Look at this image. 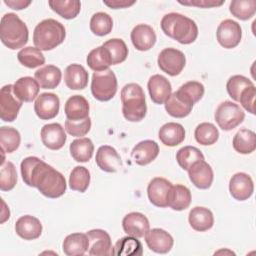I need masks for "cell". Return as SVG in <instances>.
<instances>
[{"label": "cell", "instance_id": "obj_1", "mask_svg": "<svg viewBox=\"0 0 256 256\" xmlns=\"http://www.w3.org/2000/svg\"><path fill=\"white\" fill-rule=\"evenodd\" d=\"M20 170L24 183L37 188L48 198H59L66 191L65 177L38 157L29 156L23 159Z\"/></svg>", "mask_w": 256, "mask_h": 256}, {"label": "cell", "instance_id": "obj_2", "mask_svg": "<svg viewBox=\"0 0 256 256\" xmlns=\"http://www.w3.org/2000/svg\"><path fill=\"white\" fill-rule=\"evenodd\" d=\"M160 25L165 35L180 44H191L197 39L198 27L196 23L180 13L172 12L164 15Z\"/></svg>", "mask_w": 256, "mask_h": 256}, {"label": "cell", "instance_id": "obj_3", "mask_svg": "<svg viewBox=\"0 0 256 256\" xmlns=\"http://www.w3.org/2000/svg\"><path fill=\"white\" fill-rule=\"evenodd\" d=\"M122 113L126 120L139 122L144 119L147 112L145 94L137 83L126 84L121 90Z\"/></svg>", "mask_w": 256, "mask_h": 256}, {"label": "cell", "instance_id": "obj_4", "mask_svg": "<svg viewBox=\"0 0 256 256\" xmlns=\"http://www.w3.org/2000/svg\"><path fill=\"white\" fill-rule=\"evenodd\" d=\"M29 31L26 24L14 13H7L1 18L0 39L11 50L24 47L28 42Z\"/></svg>", "mask_w": 256, "mask_h": 256}, {"label": "cell", "instance_id": "obj_5", "mask_svg": "<svg viewBox=\"0 0 256 256\" xmlns=\"http://www.w3.org/2000/svg\"><path fill=\"white\" fill-rule=\"evenodd\" d=\"M66 30L63 24L55 19H45L38 23L33 32V43L41 51H49L63 43Z\"/></svg>", "mask_w": 256, "mask_h": 256}, {"label": "cell", "instance_id": "obj_6", "mask_svg": "<svg viewBox=\"0 0 256 256\" xmlns=\"http://www.w3.org/2000/svg\"><path fill=\"white\" fill-rule=\"evenodd\" d=\"M117 78L110 69L94 72L91 80V92L99 101L111 100L117 92Z\"/></svg>", "mask_w": 256, "mask_h": 256}, {"label": "cell", "instance_id": "obj_7", "mask_svg": "<svg viewBox=\"0 0 256 256\" xmlns=\"http://www.w3.org/2000/svg\"><path fill=\"white\" fill-rule=\"evenodd\" d=\"M214 118L222 130L230 131L243 122L245 113L238 104L232 101H224L216 108Z\"/></svg>", "mask_w": 256, "mask_h": 256}, {"label": "cell", "instance_id": "obj_8", "mask_svg": "<svg viewBox=\"0 0 256 256\" xmlns=\"http://www.w3.org/2000/svg\"><path fill=\"white\" fill-rule=\"evenodd\" d=\"M158 67L170 76L179 75L185 67L186 57L184 53L175 48L163 49L157 59Z\"/></svg>", "mask_w": 256, "mask_h": 256}, {"label": "cell", "instance_id": "obj_9", "mask_svg": "<svg viewBox=\"0 0 256 256\" xmlns=\"http://www.w3.org/2000/svg\"><path fill=\"white\" fill-rule=\"evenodd\" d=\"M23 102L17 98L13 91V85L8 84L0 91V117L5 122L16 120Z\"/></svg>", "mask_w": 256, "mask_h": 256}, {"label": "cell", "instance_id": "obj_10", "mask_svg": "<svg viewBox=\"0 0 256 256\" xmlns=\"http://www.w3.org/2000/svg\"><path fill=\"white\" fill-rule=\"evenodd\" d=\"M218 43L226 49H232L238 46L242 38V29L238 22L232 19L223 20L216 31Z\"/></svg>", "mask_w": 256, "mask_h": 256}, {"label": "cell", "instance_id": "obj_11", "mask_svg": "<svg viewBox=\"0 0 256 256\" xmlns=\"http://www.w3.org/2000/svg\"><path fill=\"white\" fill-rule=\"evenodd\" d=\"M89 240L88 254L91 256L114 255V247L112 246L110 235L102 229H92L88 231Z\"/></svg>", "mask_w": 256, "mask_h": 256}, {"label": "cell", "instance_id": "obj_12", "mask_svg": "<svg viewBox=\"0 0 256 256\" xmlns=\"http://www.w3.org/2000/svg\"><path fill=\"white\" fill-rule=\"evenodd\" d=\"M172 187L171 182L162 177L153 178L147 187L149 201L160 208L168 207V194Z\"/></svg>", "mask_w": 256, "mask_h": 256}, {"label": "cell", "instance_id": "obj_13", "mask_svg": "<svg viewBox=\"0 0 256 256\" xmlns=\"http://www.w3.org/2000/svg\"><path fill=\"white\" fill-rule=\"evenodd\" d=\"M144 238L148 248L151 251L159 254L168 253L174 244L173 237L167 231L161 228L149 229Z\"/></svg>", "mask_w": 256, "mask_h": 256}, {"label": "cell", "instance_id": "obj_14", "mask_svg": "<svg viewBox=\"0 0 256 256\" xmlns=\"http://www.w3.org/2000/svg\"><path fill=\"white\" fill-rule=\"evenodd\" d=\"M60 100L54 93H42L38 95L34 103V111L41 120H50L57 116Z\"/></svg>", "mask_w": 256, "mask_h": 256}, {"label": "cell", "instance_id": "obj_15", "mask_svg": "<svg viewBox=\"0 0 256 256\" xmlns=\"http://www.w3.org/2000/svg\"><path fill=\"white\" fill-rule=\"evenodd\" d=\"M229 191L231 196L238 201H245L254 192L252 178L243 172L235 173L229 181Z\"/></svg>", "mask_w": 256, "mask_h": 256}, {"label": "cell", "instance_id": "obj_16", "mask_svg": "<svg viewBox=\"0 0 256 256\" xmlns=\"http://www.w3.org/2000/svg\"><path fill=\"white\" fill-rule=\"evenodd\" d=\"M188 176L192 184L199 189L210 188L214 179L213 170L205 160L195 162L188 169Z\"/></svg>", "mask_w": 256, "mask_h": 256}, {"label": "cell", "instance_id": "obj_17", "mask_svg": "<svg viewBox=\"0 0 256 256\" xmlns=\"http://www.w3.org/2000/svg\"><path fill=\"white\" fill-rule=\"evenodd\" d=\"M124 232L136 238H142L150 229L148 218L140 212H131L125 215L122 220Z\"/></svg>", "mask_w": 256, "mask_h": 256}, {"label": "cell", "instance_id": "obj_18", "mask_svg": "<svg viewBox=\"0 0 256 256\" xmlns=\"http://www.w3.org/2000/svg\"><path fill=\"white\" fill-rule=\"evenodd\" d=\"M95 161L102 171L108 173L117 172L122 165L120 155L115 148L109 145H103L98 148Z\"/></svg>", "mask_w": 256, "mask_h": 256}, {"label": "cell", "instance_id": "obj_19", "mask_svg": "<svg viewBox=\"0 0 256 256\" xmlns=\"http://www.w3.org/2000/svg\"><path fill=\"white\" fill-rule=\"evenodd\" d=\"M40 136L44 146L51 150L61 149L67 139L64 128L59 123L44 125L41 129Z\"/></svg>", "mask_w": 256, "mask_h": 256}, {"label": "cell", "instance_id": "obj_20", "mask_svg": "<svg viewBox=\"0 0 256 256\" xmlns=\"http://www.w3.org/2000/svg\"><path fill=\"white\" fill-rule=\"evenodd\" d=\"M151 100L155 104H164L172 93V87L169 80L160 75H152L147 83Z\"/></svg>", "mask_w": 256, "mask_h": 256}, {"label": "cell", "instance_id": "obj_21", "mask_svg": "<svg viewBox=\"0 0 256 256\" xmlns=\"http://www.w3.org/2000/svg\"><path fill=\"white\" fill-rule=\"evenodd\" d=\"M133 46L139 51H148L156 43V33L147 24H138L131 31Z\"/></svg>", "mask_w": 256, "mask_h": 256}, {"label": "cell", "instance_id": "obj_22", "mask_svg": "<svg viewBox=\"0 0 256 256\" xmlns=\"http://www.w3.org/2000/svg\"><path fill=\"white\" fill-rule=\"evenodd\" d=\"M159 154V146L153 140H143L136 144L131 151L134 162L140 166H145L154 161Z\"/></svg>", "mask_w": 256, "mask_h": 256}, {"label": "cell", "instance_id": "obj_23", "mask_svg": "<svg viewBox=\"0 0 256 256\" xmlns=\"http://www.w3.org/2000/svg\"><path fill=\"white\" fill-rule=\"evenodd\" d=\"M15 232L24 240H34L40 237L42 224L38 218L31 215H24L16 221Z\"/></svg>", "mask_w": 256, "mask_h": 256}, {"label": "cell", "instance_id": "obj_24", "mask_svg": "<svg viewBox=\"0 0 256 256\" xmlns=\"http://www.w3.org/2000/svg\"><path fill=\"white\" fill-rule=\"evenodd\" d=\"M164 104L167 113L175 118H184L188 116L193 108L192 102H190L178 91L171 93Z\"/></svg>", "mask_w": 256, "mask_h": 256}, {"label": "cell", "instance_id": "obj_25", "mask_svg": "<svg viewBox=\"0 0 256 256\" xmlns=\"http://www.w3.org/2000/svg\"><path fill=\"white\" fill-rule=\"evenodd\" d=\"M89 74L80 64H70L64 72V82L71 90H82L88 84Z\"/></svg>", "mask_w": 256, "mask_h": 256}, {"label": "cell", "instance_id": "obj_26", "mask_svg": "<svg viewBox=\"0 0 256 256\" xmlns=\"http://www.w3.org/2000/svg\"><path fill=\"white\" fill-rule=\"evenodd\" d=\"M40 86L36 79L25 76L21 77L13 84L14 94L22 102H32L36 97H38Z\"/></svg>", "mask_w": 256, "mask_h": 256}, {"label": "cell", "instance_id": "obj_27", "mask_svg": "<svg viewBox=\"0 0 256 256\" xmlns=\"http://www.w3.org/2000/svg\"><path fill=\"white\" fill-rule=\"evenodd\" d=\"M188 221L195 231L204 232L212 228L214 224V216L210 209L196 206L190 210Z\"/></svg>", "mask_w": 256, "mask_h": 256}, {"label": "cell", "instance_id": "obj_28", "mask_svg": "<svg viewBox=\"0 0 256 256\" xmlns=\"http://www.w3.org/2000/svg\"><path fill=\"white\" fill-rule=\"evenodd\" d=\"M158 137L165 146L174 147L184 141L185 129L179 123L168 122L159 129Z\"/></svg>", "mask_w": 256, "mask_h": 256}, {"label": "cell", "instance_id": "obj_29", "mask_svg": "<svg viewBox=\"0 0 256 256\" xmlns=\"http://www.w3.org/2000/svg\"><path fill=\"white\" fill-rule=\"evenodd\" d=\"M89 103L82 95H73L65 103L64 112L67 119L82 120L89 117Z\"/></svg>", "mask_w": 256, "mask_h": 256}, {"label": "cell", "instance_id": "obj_30", "mask_svg": "<svg viewBox=\"0 0 256 256\" xmlns=\"http://www.w3.org/2000/svg\"><path fill=\"white\" fill-rule=\"evenodd\" d=\"M89 240L87 234L84 233H72L66 236L62 243L63 252L67 256H81L88 251Z\"/></svg>", "mask_w": 256, "mask_h": 256}, {"label": "cell", "instance_id": "obj_31", "mask_svg": "<svg viewBox=\"0 0 256 256\" xmlns=\"http://www.w3.org/2000/svg\"><path fill=\"white\" fill-rule=\"evenodd\" d=\"M40 88L42 89H55L61 82L62 72L54 65H46L38 69L34 74Z\"/></svg>", "mask_w": 256, "mask_h": 256}, {"label": "cell", "instance_id": "obj_32", "mask_svg": "<svg viewBox=\"0 0 256 256\" xmlns=\"http://www.w3.org/2000/svg\"><path fill=\"white\" fill-rule=\"evenodd\" d=\"M190 190L181 184L172 185L168 194V206L175 211H182L189 207L191 203Z\"/></svg>", "mask_w": 256, "mask_h": 256}, {"label": "cell", "instance_id": "obj_33", "mask_svg": "<svg viewBox=\"0 0 256 256\" xmlns=\"http://www.w3.org/2000/svg\"><path fill=\"white\" fill-rule=\"evenodd\" d=\"M233 148L240 154H250L256 149V134L250 129H240L233 138Z\"/></svg>", "mask_w": 256, "mask_h": 256}, {"label": "cell", "instance_id": "obj_34", "mask_svg": "<svg viewBox=\"0 0 256 256\" xmlns=\"http://www.w3.org/2000/svg\"><path fill=\"white\" fill-rule=\"evenodd\" d=\"M69 150L72 158L75 161L85 163L91 159L94 152V145L91 139L82 137L72 141Z\"/></svg>", "mask_w": 256, "mask_h": 256}, {"label": "cell", "instance_id": "obj_35", "mask_svg": "<svg viewBox=\"0 0 256 256\" xmlns=\"http://www.w3.org/2000/svg\"><path fill=\"white\" fill-rule=\"evenodd\" d=\"M86 62L94 72L107 70L112 65L109 52L103 45L91 50L87 55Z\"/></svg>", "mask_w": 256, "mask_h": 256}, {"label": "cell", "instance_id": "obj_36", "mask_svg": "<svg viewBox=\"0 0 256 256\" xmlns=\"http://www.w3.org/2000/svg\"><path fill=\"white\" fill-rule=\"evenodd\" d=\"M48 4L54 12L67 20L74 19L81 9V3L77 0H50Z\"/></svg>", "mask_w": 256, "mask_h": 256}, {"label": "cell", "instance_id": "obj_37", "mask_svg": "<svg viewBox=\"0 0 256 256\" xmlns=\"http://www.w3.org/2000/svg\"><path fill=\"white\" fill-rule=\"evenodd\" d=\"M143 248L141 242L133 236H126L119 239L114 246V255L122 256H141Z\"/></svg>", "mask_w": 256, "mask_h": 256}, {"label": "cell", "instance_id": "obj_38", "mask_svg": "<svg viewBox=\"0 0 256 256\" xmlns=\"http://www.w3.org/2000/svg\"><path fill=\"white\" fill-rule=\"evenodd\" d=\"M17 59L23 66L30 69L42 66L45 63V57L42 51L32 46L22 48L17 54Z\"/></svg>", "mask_w": 256, "mask_h": 256}, {"label": "cell", "instance_id": "obj_39", "mask_svg": "<svg viewBox=\"0 0 256 256\" xmlns=\"http://www.w3.org/2000/svg\"><path fill=\"white\" fill-rule=\"evenodd\" d=\"M21 142V136L18 130L13 127L2 126L0 128V144L1 150L5 153H12L16 151Z\"/></svg>", "mask_w": 256, "mask_h": 256}, {"label": "cell", "instance_id": "obj_40", "mask_svg": "<svg viewBox=\"0 0 256 256\" xmlns=\"http://www.w3.org/2000/svg\"><path fill=\"white\" fill-rule=\"evenodd\" d=\"M194 136L199 144L203 146H208L213 145L217 142L219 138V131L214 124L209 122H203L197 125V127L195 128Z\"/></svg>", "mask_w": 256, "mask_h": 256}, {"label": "cell", "instance_id": "obj_41", "mask_svg": "<svg viewBox=\"0 0 256 256\" xmlns=\"http://www.w3.org/2000/svg\"><path fill=\"white\" fill-rule=\"evenodd\" d=\"M103 46L108 50L111 64L117 65L124 62L128 56V48L126 43L119 38H112L103 43Z\"/></svg>", "mask_w": 256, "mask_h": 256}, {"label": "cell", "instance_id": "obj_42", "mask_svg": "<svg viewBox=\"0 0 256 256\" xmlns=\"http://www.w3.org/2000/svg\"><path fill=\"white\" fill-rule=\"evenodd\" d=\"M176 160L183 170H187L197 161L204 160L202 152L194 146H184L176 153Z\"/></svg>", "mask_w": 256, "mask_h": 256}, {"label": "cell", "instance_id": "obj_43", "mask_svg": "<svg viewBox=\"0 0 256 256\" xmlns=\"http://www.w3.org/2000/svg\"><path fill=\"white\" fill-rule=\"evenodd\" d=\"M90 184V172L84 166H76L69 176V187L80 193L87 190Z\"/></svg>", "mask_w": 256, "mask_h": 256}, {"label": "cell", "instance_id": "obj_44", "mask_svg": "<svg viewBox=\"0 0 256 256\" xmlns=\"http://www.w3.org/2000/svg\"><path fill=\"white\" fill-rule=\"evenodd\" d=\"M113 20L105 12H97L90 19V30L97 36H105L112 31Z\"/></svg>", "mask_w": 256, "mask_h": 256}, {"label": "cell", "instance_id": "obj_45", "mask_svg": "<svg viewBox=\"0 0 256 256\" xmlns=\"http://www.w3.org/2000/svg\"><path fill=\"white\" fill-rule=\"evenodd\" d=\"M229 10L234 17L240 20H248L252 18L256 12V1L234 0L230 3Z\"/></svg>", "mask_w": 256, "mask_h": 256}, {"label": "cell", "instance_id": "obj_46", "mask_svg": "<svg viewBox=\"0 0 256 256\" xmlns=\"http://www.w3.org/2000/svg\"><path fill=\"white\" fill-rule=\"evenodd\" d=\"M253 82L248 79L247 77L243 76V75H234L231 76L226 84V89L227 92L229 94V96L235 100V101H239L240 95L241 93L248 87L253 86Z\"/></svg>", "mask_w": 256, "mask_h": 256}, {"label": "cell", "instance_id": "obj_47", "mask_svg": "<svg viewBox=\"0 0 256 256\" xmlns=\"http://www.w3.org/2000/svg\"><path fill=\"white\" fill-rule=\"evenodd\" d=\"M17 183V172L14 164L5 161L1 164L0 170V189L2 191L12 190Z\"/></svg>", "mask_w": 256, "mask_h": 256}, {"label": "cell", "instance_id": "obj_48", "mask_svg": "<svg viewBox=\"0 0 256 256\" xmlns=\"http://www.w3.org/2000/svg\"><path fill=\"white\" fill-rule=\"evenodd\" d=\"M177 91L186 97L190 102L195 104L203 97L205 88L203 84L198 81H189L181 85Z\"/></svg>", "mask_w": 256, "mask_h": 256}, {"label": "cell", "instance_id": "obj_49", "mask_svg": "<svg viewBox=\"0 0 256 256\" xmlns=\"http://www.w3.org/2000/svg\"><path fill=\"white\" fill-rule=\"evenodd\" d=\"M91 128V118L88 117L82 120H70L65 121V130L68 134L74 137L85 136Z\"/></svg>", "mask_w": 256, "mask_h": 256}, {"label": "cell", "instance_id": "obj_50", "mask_svg": "<svg viewBox=\"0 0 256 256\" xmlns=\"http://www.w3.org/2000/svg\"><path fill=\"white\" fill-rule=\"evenodd\" d=\"M255 96L256 88L255 86H250L246 88L240 95L239 101L242 107L251 114H255Z\"/></svg>", "mask_w": 256, "mask_h": 256}, {"label": "cell", "instance_id": "obj_51", "mask_svg": "<svg viewBox=\"0 0 256 256\" xmlns=\"http://www.w3.org/2000/svg\"><path fill=\"white\" fill-rule=\"evenodd\" d=\"M182 5L186 6H196L200 8H212L221 6L224 1H215V0H192V1H178Z\"/></svg>", "mask_w": 256, "mask_h": 256}, {"label": "cell", "instance_id": "obj_52", "mask_svg": "<svg viewBox=\"0 0 256 256\" xmlns=\"http://www.w3.org/2000/svg\"><path fill=\"white\" fill-rule=\"evenodd\" d=\"M105 5L112 9H120V8H128L135 4V1H128V0H111V1H103Z\"/></svg>", "mask_w": 256, "mask_h": 256}, {"label": "cell", "instance_id": "obj_53", "mask_svg": "<svg viewBox=\"0 0 256 256\" xmlns=\"http://www.w3.org/2000/svg\"><path fill=\"white\" fill-rule=\"evenodd\" d=\"M4 3L14 10H22L31 4V1L25 0H4Z\"/></svg>", "mask_w": 256, "mask_h": 256}, {"label": "cell", "instance_id": "obj_54", "mask_svg": "<svg viewBox=\"0 0 256 256\" xmlns=\"http://www.w3.org/2000/svg\"><path fill=\"white\" fill-rule=\"evenodd\" d=\"M2 205H3V209H2V214H1V223H4L6 220L9 219L10 211H9V208L6 206V203L4 202L3 199H2Z\"/></svg>", "mask_w": 256, "mask_h": 256}]
</instances>
